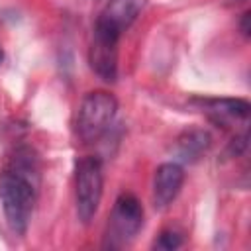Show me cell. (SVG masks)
<instances>
[{
    "label": "cell",
    "instance_id": "cell-7",
    "mask_svg": "<svg viewBox=\"0 0 251 251\" xmlns=\"http://www.w3.org/2000/svg\"><path fill=\"white\" fill-rule=\"evenodd\" d=\"M184 184V169L178 163H163L157 167L153 176V206L167 210L178 196Z\"/></svg>",
    "mask_w": 251,
    "mask_h": 251
},
{
    "label": "cell",
    "instance_id": "cell-11",
    "mask_svg": "<svg viewBox=\"0 0 251 251\" xmlns=\"http://www.w3.org/2000/svg\"><path fill=\"white\" fill-rule=\"evenodd\" d=\"M249 12H245L243 14V22H241V31H243V35H249Z\"/></svg>",
    "mask_w": 251,
    "mask_h": 251
},
{
    "label": "cell",
    "instance_id": "cell-12",
    "mask_svg": "<svg viewBox=\"0 0 251 251\" xmlns=\"http://www.w3.org/2000/svg\"><path fill=\"white\" fill-rule=\"evenodd\" d=\"M2 57H4V51H2V45H0V63H2Z\"/></svg>",
    "mask_w": 251,
    "mask_h": 251
},
{
    "label": "cell",
    "instance_id": "cell-5",
    "mask_svg": "<svg viewBox=\"0 0 251 251\" xmlns=\"http://www.w3.org/2000/svg\"><path fill=\"white\" fill-rule=\"evenodd\" d=\"M120 33L110 31L102 25L94 24L92 41L88 47V63L94 75H98L104 82H114L118 78V43Z\"/></svg>",
    "mask_w": 251,
    "mask_h": 251
},
{
    "label": "cell",
    "instance_id": "cell-4",
    "mask_svg": "<svg viewBox=\"0 0 251 251\" xmlns=\"http://www.w3.org/2000/svg\"><path fill=\"white\" fill-rule=\"evenodd\" d=\"M143 227V206L133 194H120L104 233V245L110 249L127 247Z\"/></svg>",
    "mask_w": 251,
    "mask_h": 251
},
{
    "label": "cell",
    "instance_id": "cell-1",
    "mask_svg": "<svg viewBox=\"0 0 251 251\" xmlns=\"http://www.w3.org/2000/svg\"><path fill=\"white\" fill-rule=\"evenodd\" d=\"M39 186V161L29 147L18 149L0 173V202L10 229L27 231Z\"/></svg>",
    "mask_w": 251,
    "mask_h": 251
},
{
    "label": "cell",
    "instance_id": "cell-6",
    "mask_svg": "<svg viewBox=\"0 0 251 251\" xmlns=\"http://www.w3.org/2000/svg\"><path fill=\"white\" fill-rule=\"evenodd\" d=\"M210 122L226 129L245 126L249 120V102L243 98H198L194 100Z\"/></svg>",
    "mask_w": 251,
    "mask_h": 251
},
{
    "label": "cell",
    "instance_id": "cell-2",
    "mask_svg": "<svg viewBox=\"0 0 251 251\" xmlns=\"http://www.w3.org/2000/svg\"><path fill=\"white\" fill-rule=\"evenodd\" d=\"M118 114V100L108 90H92L84 94L76 108L75 131L82 143L98 141L112 126Z\"/></svg>",
    "mask_w": 251,
    "mask_h": 251
},
{
    "label": "cell",
    "instance_id": "cell-3",
    "mask_svg": "<svg viewBox=\"0 0 251 251\" xmlns=\"http://www.w3.org/2000/svg\"><path fill=\"white\" fill-rule=\"evenodd\" d=\"M104 192V169L102 161L94 155L82 157L75 167V200L76 216L82 224H90L98 212Z\"/></svg>",
    "mask_w": 251,
    "mask_h": 251
},
{
    "label": "cell",
    "instance_id": "cell-10",
    "mask_svg": "<svg viewBox=\"0 0 251 251\" xmlns=\"http://www.w3.org/2000/svg\"><path fill=\"white\" fill-rule=\"evenodd\" d=\"M182 245V235L178 231H173V229H165L159 233V237L155 239L153 247L155 249H163V251H171V249H176Z\"/></svg>",
    "mask_w": 251,
    "mask_h": 251
},
{
    "label": "cell",
    "instance_id": "cell-8",
    "mask_svg": "<svg viewBox=\"0 0 251 251\" xmlns=\"http://www.w3.org/2000/svg\"><path fill=\"white\" fill-rule=\"evenodd\" d=\"M143 8L145 0H108L96 18V25H102L122 35L137 20Z\"/></svg>",
    "mask_w": 251,
    "mask_h": 251
},
{
    "label": "cell",
    "instance_id": "cell-9",
    "mask_svg": "<svg viewBox=\"0 0 251 251\" xmlns=\"http://www.w3.org/2000/svg\"><path fill=\"white\" fill-rule=\"evenodd\" d=\"M212 145V137L204 129H186L178 135L175 153L180 163H196Z\"/></svg>",
    "mask_w": 251,
    "mask_h": 251
}]
</instances>
